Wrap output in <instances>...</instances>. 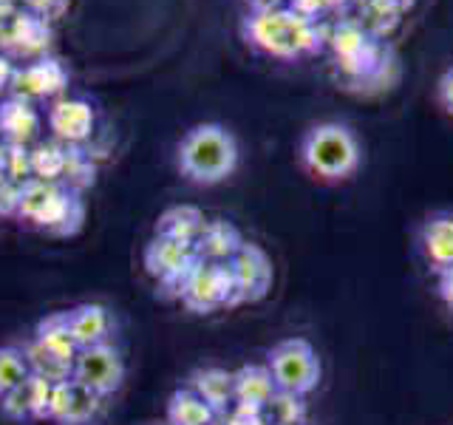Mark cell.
Segmentation results:
<instances>
[{
    "label": "cell",
    "instance_id": "1",
    "mask_svg": "<svg viewBox=\"0 0 453 425\" xmlns=\"http://www.w3.org/2000/svg\"><path fill=\"white\" fill-rule=\"evenodd\" d=\"M241 35L252 49H258L278 60H301L323 49L329 40L326 28L318 20H309L289 6L250 12L241 23Z\"/></svg>",
    "mask_w": 453,
    "mask_h": 425
},
{
    "label": "cell",
    "instance_id": "2",
    "mask_svg": "<svg viewBox=\"0 0 453 425\" xmlns=\"http://www.w3.org/2000/svg\"><path fill=\"white\" fill-rule=\"evenodd\" d=\"M241 151L233 131L219 122H198L181 136L176 148L179 174L202 188L226 182L238 167Z\"/></svg>",
    "mask_w": 453,
    "mask_h": 425
},
{
    "label": "cell",
    "instance_id": "3",
    "mask_svg": "<svg viewBox=\"0 0 453 425\" xmlns=\"http://www.w3.org/2000/svg\"><path fill=\"white\" fill-rule=\"evenodd\" d=\"M301 165L318 182H346L363 165V148L357 134L346 122H318L301 139Z\"/></svg>",
    "mask_w": 453,
    "mask_h": 425
},
{
    "label": "cell",
    "instance_id": "4",
    "mask_svg": "<svg viewBox=\"0 0 453 425\" xmlns=\"http://www.w3.org/2000/svg\"><path fill=\"white\" fill-rule=\"evenodd\" d=\"M266 368L278 391L309 397L320 386L323 366L315 346L306 337H283L266 352Z\"/></svg>",
    "mask_w": 453,
    "mask_h": 425
},
{
    "label": "cell",
    "instance_id": "5",
    "mask_svg": "<svg viewBox=\"0 0 453 425\" xmlns=\"http://www.w3.org/2000/svg\"><path fill=\"white\" fill-rule=\"evenodd\" d=\"M176 298L198 315H207V312H216L221 306H238L230 267L202 259L193 264Z\"/></svg>",
    "mask_w": 453,
    "mask_h": 425
},
{
    "label": "cell",
    "instance_id": "6",
    "mask_svg": "<svg viewBox=\"0 0 453 425\" xmlns=\"http://www.w3.org/2000/svg\"><path fill=\"white\" fill-rule=\"evenodd\" d=\"M230 275L235 283V301L238 304H255V301H264L273 290V281H275V269L273 261L264 247L252 244V241H244L238 247V252L233 255L230 261Z\"/></svg>",
    "mask_w": 453,
    "mask_h": 425
},
{
    "label": "cell",
    "instance_id": "7",
    "mask_svg": "<svg viewBox=\"0 0 453 425\" xmlns=\"http://www.w3.org/2000/svg\"><path fill=\"white\" fill-rule=\"evenodd\" d=\"M198 261L196 247L184 244V241H173V238H162L153 236L150 244L145 247V269L148 275L159 283L165 292L179 295L184 278L193 269V264Z\"/></svg>",
    "mask_w": 453,
    "mask_h": 425
},
{
    "label": "cell",
    "instance_id": "8",
    "mask_svg": "<svg viewBox=\"0 0 453 425\" xmlns=\"http://www.w3.org/2000/svg\"><path fill=\"white\" fill-rule=\"evenodd\" d=\"M329 42L337 54L340 68H343L349 77L365 80L380 71V63H377L380 42L363 23H340L329 35Z\"/></svg>",
    "mask_w": 453,
    "mask_h": 425
},
{
    "label": "cell",
    "instance_id": "9",
    "mask_svg": "<svg viewBox=\"0 0 453 425\" xmlns=\"http://www.w3.org/2000/svg\"><path fill=\"white\" fill-rule=\"evenodd\" d=\"M74 380L88 386L99 397H111L122 389L125 380V363L122 354L113 344H96L85 346L74 358Z\"/></svg>",
    "mask_w": 453,
    "mask_h": 425
},
{
    "label": "cell",
    "instance_id": "10",
    "mask_svg": "<svg viewBox=\"0 0 453 425\" xmlns=\"http://www.w3.org/2000/svg\"><path fill=\"white\" fill-rule=\"evenodd\" d=\"M65 85H68V68L60 60H54V57L42 54L37 60L14 66L9 97H20L26 103H35V99L57 97Z\"/></svg>",
    "mask_w": 453,
    "mask_h": 425
},
{
    "label": "cell",
    "instance_id": "11",
    "mask_svg": "<svg viewBox=\"0 0 453 425\" xmlns=\"http://www.w3.org/2000/svg\"><path fill=\"white\" fill-rule=\"evenodd\" d=\"M103 400L96 391L82 386L80 380H65L57 382L51 389V406H49V420L57 425H88L99 417L103 411Z\"/></svg>",
    "mask_w": 453,
    "mask_h": 425
},
{
    "label": "cell",
    "instance_id": "12",
    "mask_svg": "<svg viewBox=\"0 0 453 425\" xmlns=\"http://www.w3.org/2000/svg\"><path fill=\"white\" fill-rule=\"evenodd\" d=\"M49 23L46 18H40L35 12H14V18L6 23V28L0 32V46H4V54L9 57H42L49 46Z\"/></svg>",
    "mask_w": 453,
    "mask_h": 425
},
{
    "label": "cell",
    "instance_id": "13",
    "mask_svg": "<svg viewBox=\"0 0 453 425\" xmlns=\"http://www.w3.org/2000/svg\"><path fill=\"white\" fill-rule=\"evenodd\" d=\"M82 221H85V202L80 198V193L65 188V184H57V190L51 193L46 207L37 212L32 227H37V230L49 236L65 238V236H74L82 227Z\"/></svg>",
    "mask_w": 453,
    "mask_h": 425
},
{
    "label": "cell",
    "instance_id": "14",
    "mask_svg": "<svg viewBox=\"0 0 453 425\" xmlns=\"http://www.w3.org/2000/svg\"><path fill=\"white\" fill-rule=\"evenodd\" d=\"M94 108L85 99H57L49 108V131L63 145H82L94 131Z\"/></svg>",
    "mask_w": 453,
    "mask_h": 425
},
{
    "label": "cell",
    "instance_id": "15",
    "mask_svg": "<svg viewBox=\"0 0 453 425\" xmlns=\"http://www.w3.org/2000/svg\"><path fill=\"white\" fill-rule=\"evenodd\" d=\"M51 382L28 377L18 389L0 397V411L6 420L14 422H28V420H49V406H51Z\"/></svg>",
    "mask_w": 453,
    "mask_h": 425
},
{
    "label": "cell",
    "instance_id": "16",
    "mask_svg": "<svg viewBox=\"0 0 453 425\" xmlns=\"http://www.w3.org/2000/svg\"><path fill=\"white\" fill-rule=\"evenodd\" d=\"M419 252L436 275L453 267V212H434L422 221Z\"/></svg>",
    "mask_w": 453,
    "mask_h": 425
},
{
    "label": "cell",
    "instance_id": "17",
    "mask_svg": "<svg viewBox=\"0 0 453 425\" xmlns=\"http://www.w3.org/2000/svg\"><path fill=\"white\" fill-rule=\"evenodd\" d=\"M68 329L74 335V344L80 349L96 346V344H111L113 335V312L105 304H80L65 309Z\"/></svg>",
    "mask_w": 453,
    "mask_h": 425
},
{
    "label": "cell",
    "instance_id": "18",
    "mask_svg": "<svg viewBox=\"0 0 453 425\" xmlns=\"http://www.w3.org/2000/svg\"><path fill=\"white\" fill-rule=\"evenodd\" d=\"M188 389H193L202 400L216 411V417L230 414L235 408V372H226L219 366L196 368L188 380Z\"/></svg>",
    "mask_w": 453,
    "mask_h": 425
},
{
    "label": "cell",
    "instance_id": "19",
    "mask_svg": "<svg viewBox=\"0 0 453 425\" xmlns=\"http://www.w3.org/2000/svg\"><path fill=\"white\" fill-rule=\"evenodd\" d=\"M278 391L273 375L264 366H241L235 372V408L247 414H261L264 406L273 400Z\"/></svg>",
    "mask_w": 453,
    "mask_h": 425
},
{
    "label": "cell",
    "instance_id": "20",
    "mask_svg": "<svg viewBox=\"0 0 453 425\" xmlns=\"http://www.w3.org/2000/svg\"><path fill=\"white\" fill-rule=\"evenodd\" d=\"M244 244L238 227L224 221V219H207L204 230L196 238V255L202 261H216V264H226L238 252V247Z\"/></svg>",
    "mask_w": 453,
    "mask_h": 425
},
{
    "label": "cell",
    "instance_id": "21",
    "mask_svg": "<svg viewBox=\"0 0 453 425\" xmlns=\"http://www.w3.org/2000/svg\"><path fill=\"white\" fill-rule=\"evenodd\" d=\"M40 134V113L20 97H6L0 103V136L14 145H28Z\"/></svg>",
    "mask_w": 453,
    "mask_h": 425
},
{
    "label": "cell",
    "instance_id": "22",
    "mask_svg": "<svg viewBox=\"0 0 453 425\" xmlns=\"http://www.w3.org/2000/svg\"><path fill=\"white\" fill-rule=\"evenodd\" d=\"M207 216L196 205H173L167 207L159 221H156V236L184 241V244H196L198 233L204 230Z\"/></svg>",
    "mask_w": 453,
    "mask_h": 425
},
{
    "label": "cell",
    "instance_id": "23",
    "mask_svg": "<svg viewBox=\"0 0 453 425\" xmlns=\"http://www.w3.org/2000/svg\"><path fill=\"white\" fill-rule=\"evenodd\" d=\"M32 340L46 352L57 354V358H63V360H71V363H74L77 352H80V346L74 344V335H71V329H68L65 312H51V315L42 318L35 326Z\"/></svg>",
    "mask_w": 453,
    "mask_h": 425
},
{
    "label": "cell",
    "instance_id": "24",
    "mask_svg": "<svg viewBox=\"0 0 453 425\" xmlns=\"http://www.w3.org/2000/svg\"><path fill=\"white\" fill-rule=\"evenodd\" d=\"M216 411H212L193 389L181 386L170 394L167 400V425H216Z\"/></svg>",
    "mask_w": 453,
    "mask_h": 425
},
{
    "label": "cell",
    "instance_id": "25",
    "mask_svg": "<svg viewBox=\"0 0 453 425\" xmlns=\"http://www.w3.org/2000/svg\"><path fill=\"white\" fill-rule=\"evenodd\" d=\"M23 352H26V358H28V366H32V377L46 380V382H51V386L74 377V363L57 358V354H51L42 346H37L35 340H26Z\"/></svg>",
    "mask_w": 453,
    "mask_h": 425
},
{
    "label": "cell",
    "instance_id": "26",
    "mask_svg": "<svg viewBox=\"0 0 453 425\" xmlns=\"http://www.w3.org/2000/svg\"><path fill=\"white\" fill-rule=\"evenodd\" d=\"M306 397L287 394V391H275V397L264 406L261 411V422L264 425H303L306 420Z\"/></svg>",
    "mask_w": 453,
    "mask_h": 425
},
{
    "label": "cell",
    "instance_id": "27",
    "mask_svg": "<svg viewBox=\"0 0 453 425\" xmlns=\"http://www.w3.org/2000/svg\"><path fill=\"white\" fill-rule=\"evenodd\" d=\"M65 167V145L63 142H40L32 148V176L42 182H60Z\"/></svg>",
    "mask_w": 453,
    "mask_h": 425
},
{
    "label": "cell",
    "instance_id": "28",
    "mask_svg": "<svg viewBox=\"0 0 453 425\" xmlns=\"http://www.w3.org/2000/svg\"><path fill=\"white\" fill-rule=\"evenodd\" d=\"M28 377H32V366L23 346H0V397L18 389Z\"/></svg>",
    "mask_w": 453,
    "mask_h": 425
},
{
    "label": "cell",
    "instance_id": "29",
    "mask_svg": "<svg viewBox=\"0 0 453 425\" xmlns=\"http://www.w3.org/2000/svg\"><path fill=\"white\" fill-rule=\"evenodd\" d=\"M96 176V165L91 162V156L85 153L80 145H65V167H63V184L71 190H82L94 184Z\"/></svg>",
    "mask_w": 453,
    "mask_h": 425
},
{
    "label": "cell",
    "instance_id": "30",
    "mask_svg": "<svg viewBox=\"0 0 453 425\" xmlns=\"http://www.w3.org/2000/svg\"><path fill=\"white\" fill-rule=\"evenodd\" d=\"M0 176L14 182H26L32 176V151H28V145L0 142Z\"/></svg>",
    "mask_w": 453,
    "mask_h": 425
},
{
    "label": "cell",
    "instance_id": "31",
    "mask_svg": "<svg viewBox=\"0 0 453 425\" xmlns=\"http://www.w3.org/2000/svg\"><path fill=\"white\" fill-rule=\"evenodd\" d=\"M20 205V182L0 176V216H18Z\"/></svg>",
    "mask_w": 453,
    "mask_h": 425
},
{
    "label": "cell",
    "instance_id": "32",
    "mask_svg": "<svg viewBox=\"0 0 453 425\" xmlns=\"http://www.w3.org/2000/svg\"><path fill=\"white\" fill-rule=\"evenodd\" d=\"M436 103L445 113H450V117H453V66L436 82Z\"/></svg>",
    "mask_w": 453,
    "mask_h": 425
},
{
    "label": "cell",
    "instance_id": "33",
    "mask_svg": "<svg viewBox=\"0 0 453 425\" xmlns=\"http://www.w3.org/2000/svg\"><path fill=\"white\" fill-rule=\"evenodd\" d=\"M436 292L442 298V304L453 312V267L436 275Z\"/></svg>",
    "mask_w": 453,
    "mask_h": 425
},
{
    "label": "cell",
    "instance_id": "34",
    "mask_svg": "<svg viewBox=\"0 0 453 425\" xmlns=\"http://www.w3.org/2000/svg\"><path fill=\"white\" fill-rule=\"evenodd\" d=\"M26 4H28V12L40 14V18H54V14L65 6V0H26Z\"/></svg>",
    "mask_w": 453,
    "mask_h": 425
},
{
    "label": "cell",
    "instance_id": "35",
    "mask_svg": "<svg viewBox=\"0 0 453 425\" xmlns=\"http://www.w3.org/2000/svg\"><path fill=\"white\" fill-rule=\"evenodd\" d=\"M12 74H14V63L9 60L6 54H0V91H9Z\"/></svg>",
    "mask_w": 453,
    "mask_h": 425
},
{
    "label": "cell",
    "instance_id": "36",
    "mask_svg": "<svg viewBox=\"0 0 453 425\" xmlns=\"http://www.w3.org/2000/svg\"><path fill=\"white\" fill-rule=\"evenodd\" d=\"M289 0H247L250 12H269V9H280L287 6Z\"/></svg>",
    "mask_w": 453,
    "mask_h": 425
},
{
    "label": "cell",
    "instance_id": "37",
    "mask_svg": "<svg viewBox=\"0 0 453 425\" xmlns=\"http://www.w3.org/2000/svg\"><path fill=\"white\" fill-rule=\"evenodd\" d=\"M343 4H346V0H323L326 12H329V9H337V6H343Z\"/></svg>",
    "mask_w": 453,
    "mask_h": 425
},
{
    "label": "cell",
    "instance_id": "38",
    "mask_svg": "<svg viewBox=\"0 0 453 425\" xmlns=\"http://www.w3.org/2000/svg\"><path fill=\"white\" fill-rule=\"evenodd\" d=\"M165 425H167V422H165Z\"/></svg>",
    "mask_w": 453,
    "mask_h": 425
}]
</instances>
